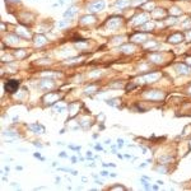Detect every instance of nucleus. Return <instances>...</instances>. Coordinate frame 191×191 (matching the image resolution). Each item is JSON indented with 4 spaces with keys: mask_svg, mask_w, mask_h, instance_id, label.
Masks as SVG:
<instances>
[{
    "mask_svg": "<svg viewBox=\"0 0 191 191\" xmlns=\"http://www.w3.org/2000/svg\"><path fill=\"white\" fill-rule=\"evenodd\" d=\"M105 5H106L105 0H93L91 4L88 5V10L91 13H97L105 9Z\"/></svg>",
    "mask_w": 191,
    "mask_h": 191,
    "instance_id": "f257e3e1",
    "label": "nucleus"
},
{
    "mask_svg": "<svg viewBox=\"0 0 191 191\" xmlns=\"http://www.w3.org/2000/svg\"><path fill=\"white\" fill-rule=\"evenodd\" d=\"M144 97L150 101H161L164 98V93L161 91H147L144 93Z\"/></svg>",
    "mask_w": 191,
    "mask_h": 191,
    "instance_id": "f03ea898",
    "label": "nucleus"
},
{
    "mask_svg": "<svg viewBox=\"0 0 191 191\" xmlns=\"http://www.w3.org/2000/svg\"><path fill=\"white\" fill-rule=\"evenodd\" d=\"M161 74L159 73H148V74H144L143 76H140L139 78V82L141 83H153L155 80H158Z\"/></svg>",
    "mask_w": 191,
    "mask_h": 191,
    "instance_id": "7ed1b4c3",
    "label": "nucleus"
},
{
    "mask_svg": "<svg viewBox=\"0 0 191 191\" xmlns=\"http://www.w3.org/2000/svg\"><path fill=\"white\" fill-rule=\"evenodd\" d=\"M19 87V82L15 80V79H9V80H6L5 83V91L8 93H15L17 89H18Z\"/></svg>",
    "mask_w": 191,
    "mask_h": 191,
    "instance_id": "20e7f679",
    "label": "nucleus"
},
{
    "mask_svg": "<svg viewBox=\"0 0 191 191\" xmlns=\"http://www.w3.org/2000/svg\"><path fill=\"white\" fill-rule=\"evenodd\" d=\"M59 94L57 93H55V92H48L46 96L43 97V102L46 103V105L48 106H51V105H54V103H56L57 101H59Z\"/></svg>",
    "mask_w": 191,
    "mask_h": 191,
    "instance_id": "39448f33",
    "label": "nucleus"
},
{
    "mask_svg": "<svg viewBox=\"0 0 191 191\" xmlns=\"http://www.w3.org/2000/svg\"><path fill=\"white\" fill-rule=\"evenodd\" d=\"M183 40H185V36L181 33V32H177V33H173L171 36L168 37V42L172 43V45H177V43H181L183 42Z\"/></svg>",
    "mask_w": 191,
    "mask_h": 191,
    "instance_id": "423d86ee",
    "label": "nucleus"
},
{
    "mask_svg": "<svg viewBox=\"0 0 191 191\" xmlns=\"http://www.w3.org/2000/svg\"><path fill=\"white\" fill-rule=\"evenodd\" d=\"M121 24V18H119V17H113V18H110L108 22H107V28L110 29H116L117 27H120Z\"/></svg>",
    "mask_w": 191,
    "mask_h": 191,
    "instance_id": "0eeeda50",
    "label": "nucleus"
},
{
    "mask_svg": "<svg viewBox=\"0 0 191 191\" xmlns=\"http://www.w3.org/2000/svg\"><path fill=\"white\" fill-rule=\"evenodd\" d=\"M176 70L178 74H182V75H189L191 74V68L187 66L186 64H177L176 65Z\"/></svg>",
    "mask_w": 191,
    "mask_h": 191,
    "instance_id": "6e6552de",
    "label": "nucleus"
},
{
    "mask_svg": "<svg viewBox=\"0 0 191 191\" xmlns=\"http://www.w3.org/2000/svg\"><path fill=\"white\" fill-rule=\"evenodd\" d=\"M148 22V15L145 14V13H141V14L136 15L134 18V24L135 26H143L144 23Z\"/></svg>",
    "mask_w": 191,
    "mask_h": 191,
    "instance_id": "1a4fd4ad",
    "label": "nucleus"
},
{
    "mask_svg": "<svg viewBox=\"0 0 191 191\" xmlns=\"http://www.w3.org/2000/svg\"><path fill=\"white\" fill-rule=\"evenodd\" d=\"M28 127L33 131V133H36V134H43L45 131H46L45 126H43V125H41V124H31Z\"/></svg>",
    "mask_w": 191,
    "mask_h": 191,
    "instance_id": "9d476101",
    "label": "nucleus"
},
{
    "mask_svg": "<svg viewBox=\"0 0 191 191\" xmlns=\"http://www.w3.org/2000/svg\"><path fill=\"white\" fill-rule=\"evenodd\" d=\"M94 20H96V17L94 15H83L80 20H79V23L83 24V26H85V24H92V23H94Z\"/></svg>",
    "mask_w": 191,
    "mask_h": 191,
    "instance_id": "9b49d317",
    "label": "nucleus"
},
{
    "mask_svg": "<svg viewBox=\"0 0 191 191\" xmlns=\"http://www.w3.org/2000/svg\"><path fill=\"white\" fill-rule=\"evenodd\" d=\"M41 89H48V88H52L54 87V82L51 80V79H43V80L40 82V84H38Z\"/></svg>",
    "mask_w": 191,
    "mask_h": 191,
    "instance_id": "f8f14e48",
    "label": "nucleus"
},
{
    "mask_svg": "<svg viewBox=\"0 0 191 191\" xmlns=\"http://www.w3.org/2000/svg\"><path fill=\"white\" fill-rule=\"evenodd\" d=\"M47 42V40H46V37L42 36V34H37L36 37H34V45H36L37 47H41V46H43L45 43Z\"/></svg>",
    "mask_w": 191,
    "mask_h": 191,
    "instance_id": "ddd939ff",
    "label": "nucleus"
},
{
    "mask_svg": "<svg viewBox=\"0 0 191 191\" xmlns=\"http://www.w3.org/2000/svg\"><path fill=\"white\" fill-rule=\"evenodd\" d=\"M76 12H78V9H76V6L71 5V6H69V9H68L66 12L64 13V17H65V18H69V19H71L73 17H74V15L76 14Z\"/></svg>",
    "mask_w": 191,
    "mask_h": 191,
    "instance_id": "4468645a",
    "label": "nucleus"
},
{
    "mask_svg": "<svg viewBox=\"0 0 191 191\" xmlns=\"http://www.w3.org/2000/svg\"><path fill=\"white\" fill-rule=\"evenodd\" d=\"M79 107H80V105L79 103H70L69 105V112H70V115H69V117H74L76 112H78V110H79Z\"/></svg>",
    "mask_w": 191,
    "mask_h": 191,
    "instance_id": "2eb2a0df",
    "label": "nucleus"
},
{
    "mask_svg": "<svg viewBox=\"0 0 191 191\" xmlns=\"http://www.w3.org/2000/svg\"><path fill=\"white\" fill-rule=\"evenodd\" d=\"M131 41H133V42H144V41H147V34L145 33H136L131 37Z\"/></svg>",
    "mask_w": 191,
    "mask_h": 191,
    "instance_id": "dca6fc26",
    "label": "nucleus"
},
{
    "mask_svg": "<svg viewBox=\"0 0 191 191\" xmlns=\"http://www.w3.org/2000/svg\"><path fill=\"white\" fill-rule=\"evenodd\" d=\"M134 50H135V46L134 45H124V46H121L120 47V51H122V52L125 54H133L134 52Z\"/></svg>",
    "mask_w": 191,
    "mask_h": 191,
    "instance_id": "f3484780",
    "label": "nucleus"
},
{
    "mask_svg": "<svg viewBox=\"0 0 191 191\" xmlns=\"http://www.w3.org/2000/svg\"><path fill=\"white\" fill-rule=\"evenodd\" d=\"M17 34H18V36H22L24 38H29V36H31L28 31H26L23 27H18V28H17Z\"/></svg>",
    "mask_w": 191,
    "mask_h": 191,
    "instance_id": "a211bd4d",
    "label": "nucleus"
},
{
    "mask_svg": "<svg viewBox=\"0 0 191 191\" xmlns=\"http://www.w3.org/2000/svg\"><path fill=\"white\" fill-rule=\"evenodd\" d=\"M120 102L121 101L119 98H110V99H107L106 101V103L108 106H112V107H117V106H120Z\"/></svg>",
    "mask_w": 191,
    "mask_h": 191,
    "instance_id": "6ab92c4d",
    "label": "nucleus"
},
{
    "mask_svg": "<svg viewBox=\"0 0 191 191\" xmlns=\"http://www.w3.org/2000/svg\"><path fill=\"white\" fill-rule=\"evenodd\" d=\"M130 5V0H116V6L119 8H126Z\"/></svg>",
    "mask_w": 191,
    "mask_h": 191,
    "instance_id": "aec40b11",
    "label": "nucleus"
},
{
    "mask_svg": "<svg viewBox=\"0 0 191 191\" xmlns=\"http://www.w3.org/2000/svg\"><path fill=\"white\" fill-rule=\"evenodd\" d=\"M140 28L141 31H152L153 28H154V23H152V22H147V23H144L143 26H140Z\"/></svg>",
    "mask_w": 191,
    "mask_h": 191,
    "instance_id": "412c9836",
    "label": "nucleus"
},
{
    "mask_svg": "<svg viewBox=\"0 0 191 191\" xmlns=\"http://www.w3.org/2000/svg\"><path fill=\"white\" fill-rule=\"evenodd\" d=\"M164 15H166V10H163V9H154L153 10V17H154V18L164 17Z\"/></svg>",
    "mask_w": 191,
    "mask_h": 191,
    "instance_id": "4be33fe9",
    "label": "nucleus"
},
{
    "mask_svg": "<svg viewBox=\"0 0 191 191\" xmlns=\"http://www.w3.org/2000/svg\"><path fill=\"white\" fill-rule=\"evenodd\" d=\"M6 42H9V43L19 42V36H18V34H17V36H8V37H6Z\"/></svg>",
    "mask_w": 191,
    "mask_h": 191,
    "instance_id": "5701e85b",
    "label": "nucleus"
},
{
    "mask_svg": "<svg viewBox=\"0 0 191 191\" xmlns=\"http://www.w3.org/2000/svg\"><path fill=\"white\" fill-rule=\"evenodd\" d=\"M150 60L153 62H161L162 61V55L161 54H153V55H150Z\"/></svg>",
    "mask_w": 191,
    "mask_h": 191,
    "instance_id": "b1692460",
    "label": "nucleus"
},
{
    "mask_svg": "<svg viewBox=\"0 0 191 191\" xmlns=\"http://www.w3.org/2000/svg\"><path fill=\"white\" fill-rule=\"evenodd\" d=\"M69 23H70V20H60V22L56 23V27L59 29H60V28H65V27L69 26Z\"/></svg>",
    "mask_w": 191,
    "mask_h": 191,
    "instance_id": "393cba45",
    "label": "nucleus"
},
{
    "mask_svg": "<svg viewBox=\"0 0 191 191\" xmlns=\"http://www.w3.org/2000/svg\"><path fill=\"white\" fill-rule=\"evenodd\" d=\"M169 13H171L172 15H180L181 14V9L180 8H177V6H173V8H171V10H169Z\"/></svg>",
    "mask_w": 191,
    "mask_h": 191,
    "instance_id": "a878e982",
    "label": "nucleus"
},
{
    "mask_svg": "<svg viewBox=\"0 0 191 191\" xmlns=\"http://www.w3.org/2000/svg\"><path fill=\"white\" fill-rule=\"evenodd\" d=\"M3 135H4V136H10V138H19V135L17 134V133H14V131H4V133H3Z\"/></svg>",
    "mask_w": 191,
    "mask_h": 191,
    "instance_id": "bb28decb",
    "label": "nucleus"
},
{
    "mask_svg": "<svg viewBox=\"0 0 191 191\" xmlns=\"http://www.w3.org/2000/svg\"><path fill=\"white\" fill-rule=\"evenodd\" d=\"M182 28L183 29H191V20L190 19H186V22L182 23Z\"/></svg>",
    "mask_w": 191,
    "mask_h": 191,
    "instance_id": "cd10ccee",
    "label": "nucleus"
},
{
    "mask_svg": "<svg viewBox=\"0 0 191 191\" xmlns=\"http://www.w3.org/2000/svg\"><path fill=\"white\" fill-rule=\"evenodd\" d=\"M96 89H97V87H96V85L87 87V88H85V93H87V94H92L93 91H96Z\"/></svg>",
    "mask_w": 191,
    "mask_h": 191,
    "instance_id": "c85d7f7f",
    "label": "nucleus"
},
{
    "mask_svg": "<svg viewBox=\"0 0 191 191\" xmlns=\"http://www.w3.org/2000/svg\"><path fill=\"white\" fill-rule=\"evenodd\" d=\"M65 108H66L65 106H55V107H54V111H55L56 113H61L62 111H65Z\"/></svg>",
    "mask_w": 191,
    "mask_h": 191,
    "instance_id": "c756f323",
    "label": "nucleus"
},
{
    "mask_svg": "<svg viewBox=\"0 0 191 191\" xmlns=\"http://www.w3.org/2000/svg\"><path fill=\"white\" fill-rule=\"evenodd\" d=\"M79 60H80V57H73V59H68V60L65 61V64H73V62L79 61Z\"/></svg>",
    "mask_w": 191,
    "mask_h": 191,
    "instance_id": "7c9ffc66",
    "label": "nucleus"
},
{
    "mask_svg": "<svg viewBox=\"0 0 191 191\" xmlns=\"http://www.w3.org/2000/svg\"><path fill=\"white\" fill-rule=\"evenodd\" d=\"M177 23V18L176 17H172V18H169L167 20V24H171V26H173V24H176Z\"/></svg>",
    "mask_w": 191,
    "mask_h": 191,
    "instance_id": "2f4dec72",
    "label": "nucleus"
},
{
    "mask_svg": "<svg viewBox=\"0 0 191 191\" xmlns=\"http://www.w3.org/2000/svg\"><path fill=\"white\" fill-rule=\"evenodd\" d=\"M61 171H66V172H69V173H71V175H74V176H76L78 175V172L76 171H74V169H69V168H60Z\"/></svg>",
    "mask_w": 191,
    "mask_h": 191,
    "instance_id": "473e14b6",
    "label": "nucleus"
},
{
    "mask_svg": "<svg viewBox=\"0 0 191 191\" xmlns=\"http://www.w3.org/2000/svg\"><path fill=\"white\" fill-rule=\"evenodd\" d=\"M143 8L144 9H153L154 8V4H153V3H147V4L143 5Z\"/></svg>",
    "mask_w": 191,
    "mask_h": 191,
    "instance_id": "72a5a7b5",
    "label": "nucleus"
},
{
    "mask_svg": "<svg viewBox=\"0 0 191 191\" xmlns=\"http://www.w3.org/2000/svg\"><path fill=\"white\" fill-rule=\"evenodd\" d=\"M15 55H17L18 57H23L24 55H26V52H24V50H18V51L15 52Z\"/></svg>",
    "mask_w": 191,
    "mask_h": 191,
    "instance_id": "f704fd0d",
    "label": "nucleus"
},
{
    "mask_svg": "<svg viewBox=\"0 0 191 191\" xmlns=\"http://www.w3.org/2000/svg\"><path fill=\"white\" fill-rule=\"evenodd\" d=\"M141 183H143V185H144V187H145V189H150V186H149V182H147V181H145V178H144V177H143V178H141Z\"/></svg>",
    "mask_w": 191,
    "mask_h": 191,
    "instance_id": "c9c22d12",
    "label": "nucleus"
},
{
    "mask_svg": "<svg viewBox=\"0 0 191 191\" xmlns=\"http://www.w3.org/2000/svg\"><path fill=\"white\" fill-rule=\"evenodd\" d=\"M117 147H119V148L124 147V140H122V139H117Z\"/></svg>",
    "mask_w": 191,
    "mask_h": 191,
    "instance_id": "e433bc0d",
    "label": "nucleus"
},
{
    "mask_svg": "<svg viewBox=\"0 0 191 191\" xmlns=\"http://www.w3.org/2000/svg\"><path fill=\"white\" fill-rule=\"evenodd\" d=\"M111 190H125V187L124 186H113V187H111Z\"/></svg>",
    "mask_w": 191,
    "mask_h": 191,
    "instance_id": "4c0bfd02",
    "label": "nucleus"
},
{
    "mask_svg": "<svg viewBox=\"0 0 191 191\" xmlns=\"http://www.w3.org/2000/svg\"><path fill=\"white\" fill-rule=\"evenodd\" d=\"M135 87H136V85H135V84H129V85L126 87V91H131V89H134Z\"/></svg>",
    "mask_w": 191,
    "mask_h": 191,
    "instance_id": "58836bf2",
    "label": "nucleus"
},
{
    "mask_svg": "<svg viewBox=\"0 0 191 191\" xmlns=\"http://www.w3.org/2000/svg\"><path fill=\"white\" fill-rule=\"evenodd\" d=\"M34 147H38V148H42V144H40V143H37V141H34L33 143Z\"/></svg>",
    "mask_w": 191,
    "mask_h": 191,
    "instance_id": "ea45409f",
    "label": "nucleus"
},
{
    "mask_svg": "<svg viewBox=\"0 0 191 191\" xmlns=\"http://www.w3.org/2000/svg\"><path fill=\"white\" fill-rule=\"evenodd\" d=\"M34 157H36V158H40V159H43V158L40 155V153H34Z\"/></svg>",
    "mask_w": 191,
    "mask_h": 191,
    "instance_id": "a19ab883",
    "label": "nucleus"
},
{
    "mask_svg": "<svg viewBox=\"0 0 191 191\" xmlns=\"http://www.w3.org/2000/svg\"><path fill=\"white\" fill-rule=\"evenodd\" d=\"M59 155H60V157H62V158H66V154H65L64 152H61V153H60V154H59Z\"/></svg>",
    "mask_w": 191,
    "mask_h": 191,
    "instance_id": "79ce46f5",
    "label": "nucleus"
},
{
    "mask_svg": "<svg viewBox=\"0 0 191 191\" xmlns=\"http://www.w3.org/2000/svg\"><path fill=\"white\" fill-rule=\"evenodd\" d=\"M186 61H187V64H189V65H191V56H190V57H187V59H186Z\"/></svg>",
    "mask_w": 191,
    "mask_h": 191,
    "instance_id": "37998d69",
    "label": "nucleus"
},
{
    "mask_svg": "<svg viewBox=\"0 0 191 191\" xmlns=\"http://www.w3.org/2000/svg\"><path fill=\"white\" fill-rule=\"evenodd\" d=\"M101 175H102V176H107V175H108V172H106V171H102V172H101Z\"/></svg>",
    "mask_w": 191,
    "mask_h": 191,
    "instance_id": "c03bdc74",
    "label": "nucleus"
},
{
    "mask_svg": "<svg viewBox=\"0 0 191 191\" xmlns=\"http://www.w3.org/2000/svg\"><path fill=\"white\" fill-rule=\"evenodd\" d=\"M87 157H88V158H92V153L88 152V153H87Z\"/></svg>",
    "mask_w": 191,
    "mask_h": 191,
    "instance_id": "a18cd8bd",
    "label": "nucleus"
},
{
    "mask_svg": "<svg viewBox=\"0 0 191 191\" xmlns=\"http://www.w3.org/2000/svg\"><path fill=\"white\" fill-rule=\"evenodd\" d=\"M96 149H97V150H102V147H99V145H96Z\"/></svg>",
    "mask_w": 191,
    "mask_h": 191,
    "instance_id": "49530a36",
    "label": "nucleus"
},
{
    "mask_svg": "<svg viewBox=\"0 0 191 191\" xmlns=\"http://www.w3.org/2000/svg\"><path fill=\"white\" fill-rule=\"evenodd\" d=\"M10 1H13V3H19V0H10Z\"/></svg>",
    "mask_w": 191,
    "mask_h": 191,
    "instance_id": "de8ad7c7",
    "label": "nucleus"
},
{
    "mask_svg": "<svg viewBox=\"0 0 191 191\" xmlns=\"http://www.w3.org/2000/svg\"><path fill=\"white\" fill-rule=\"evenodd\" d=\"M189 93H190V94H191V85L189 87Z\"/></svg>",
    "mask_w": 191,
    "mask_h": 191,
    "instance_id": "09e8293b",
    "label": "nucleus"
},
{
    "mask_svg": "<svg viewBox=\"0 0 191 191\" xmlns=\"http://www.w3.org/2000/svg\"><path fill=\"white\" fill-rule=\"evenodd\" d=\"M190 147H191V141H190Z\"/></svg>",
    "mask_w": 191,
    "mask_h": 191,
    "instance_id": "8fccbe9b",
    "label": "nucleus"
}]
</instances>
